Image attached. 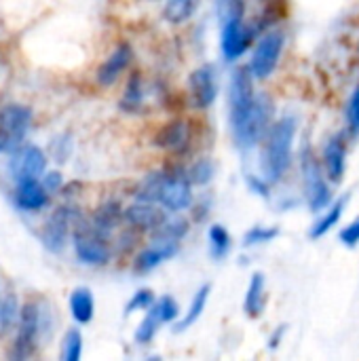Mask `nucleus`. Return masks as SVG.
Instances as JSON below:
<instances>
[{
  "label": "nucleus",
  "instance_id": "38",
  "mask_svg": "<svg viewBox=\"0 0 359 361\" xmlns=\"http://www.w3.org/2000/svg\"><path fill=\"white\" fill-rule=\"evenodd\" d=\"M284 332H286V326H279V330L275 332V336H271V349H277L279 347V341H281V336H284Z\"/></svg>",
  "mask_w": 359,
  "mask_h": 361
},
{
  "label": "nucleus",
  "instance_id": "32",
  "mask_svg": "<svg viewBox=\"0 0 359 361\" xmlns=\"http://www.w3.org/2000/svg\"><path fill=\"white\" fill-rule=\"evenodd\" d=\"M157 302V296H154V292L152 290H148V288H142V290H138L131 298H129V302H127V307H125V315H133V313H138V311H150L152 309V305Z\"/></svg>",
  "mask_w": 359,
  "mask_h": 361
},
{
  "label": "nucleus",
  "instance_id": "25",
  "mask_svg": "<svg viewBox=\"0 0 359 361\" xmlns=\"http://www.w3.org/2000/svg\"><path fill=\"white\" fill-rule=\"evenodd\" d=\"M207 241H209V254L214 260H222L229 256L233 247V237L222 224H212L207 231Z\"/></svg>",
  "mask_w": 359,
  "mask_h": 361
},
{
  "label": "nucleus",
  "instance_id": "23",
  "mask_svg": "<svg viewBox=\"0 0 359 361\" xmlns=\"http://www.w3.org/2000/svg\"><path fill=\"white\" fill-rule=\"evenodd\" d=\"M144 99H146V91H144L142 76L131 74L127 85H125L123 97H121V108L125 112H140L144 108Z\"/></svg>",
  "mask_w": 359,
  "mask_h": 361
},
{
  "label": "nucleus",
  "instance_id": "2",
  "mask_svg": "<svg viewBox=\"0 0 359 361\" xmlns=\"http://www.w3.org/2000/svg\"><path fill=\"white\" fill-rule=\"evenodd\" d=\"M133 197L138 201L159 203L169 214H182L193 207V184L184 167L154 169L138 182Z\"/></svg>",
  "mask_w": 359,
  "mask_h": 361
},
{
  "label": "nucleus",
  "instance_id": "27",
  "mask_svg": "<svg viewBox=\"0 0 359 361\" xmlns=\"http://www.w3.org/2000/svg\"><path fill=\"white\" fill-rule=\"evenodd\" d=\"M19 315H21V309H19V300L15 294H6L4 298H0V338L13 326H17Z\"/></svg>",
  "mask_w": 359,
  "mask_h": 361
},
{
  "label": "nucleus",
  "instance_id": "3",
  "mask_svg": "<svg viewBox=\"0 0 359 361\" xmlns=\"http://www.w3.org/2000/svg\"><path fill=\"white\" fill-rule=\"evenodd\" d=\"M296 118L292 114H284L277 121H273L269 133L262 140V150H260V169L262 176L271 184H279L290 165H292V150H294V140H296Z\"/></svg>",
  "mask_w": 359,
  "mask_h": 361
},
{
  "label": "nucleus",
  "instance_id": "13",
  "mask_svg": "<svg viewBox=\"0 0 359 361\" xmlns=\"http://www.w3.org/2000/svg\"><path fill=\"white\" fill-rule=\"evenodd\" d=\"M78 214L72 209V207H57L49 220L44 222V228H42V245L51 252V254H59L63 252L66 243H68V237L72 235V228H74V222H76Z\"/></svg>",
  "mask_w": 359,
  "mask_h": 361
},
{
  "label": "nucleus",
  "instance_id": "26",
  "mask_svg": "<svg viewBox=\"0 0 359 361\" xmlns=\"http://www.w3.org/2000/svg\"><path fill=\"white\" fill-rule=\"evenodd\" d=\"M184 171H186V178L190 180L193 186H205L216 176V163L212 159H207V157L205 159H197V161L188 163L184 167Z\"/></svg>",
  "mask_w": 359,
  "mask_h": 361
},
{
  "label": "nucleus",
  "instance_id": "18",
  "mask_svg": "<svg viewBox=\"0 0 359 361\" xmlns=\"http://www.w3.org/2000/svg\"><path fill=\"white\" fill-rule=\"evenodd\" d=\"M49 195L42 180H25L15 188V205L23 212H40L49 205Z\"/></svg>",
  "mask_w": 359,
  "mask_h": 361
},
{
  "label": "nucleus",
  "instance_id": "33",
  "mask_svg": "<svg viewBox=\"0 0 359 361\" xmlns=\"http://www.w3.org/2000/svg\"><path fill=\"white\" fill-rule=\"evenodd\" d=\"M245 184H248V188L254 192V195H260V197H269L271 195V182L260 173V176H256V173H245Z\"/></svg>",
  "mask_w": 359,
  "mask_h": 361
},
{
  "label": "nucleus",
  "instance_id": "19",
  "mask_svg": "<svg viewBox=\"0 0 359 361\" xmlns=\"http://www.w3.org/2000/svg\"><path fill=\"white\" fill-rule=\"evenodd\" d=\"M264 309H267V279L262 273H254L245 290L243 311L250 319H258L262 317Z\"/></svg>",
  "mask_w": 359,
  "mask_h": 361
},
{
  "label": "nucleus",
  "instance_id": "9",
  "mask_svg": "<svg viewBox=\"0 0 359 361\" xmlns=\"http://www.w3.org/2000/svg\"><path fill=\"white\" fill-rule=\"evenodd\" d=\"M254 36H260L256 27L245 23V17H229L220 21V51L226 61H237L250 49Z\"/></svg>",
  "mask_w": 359,
  "mask_h": 361
},
{
  "label": "nucleus",
  "instance_id": "37",
  "mask_svg": "<svg viewBox=\"0 0 359 361\" xmlns=\"http://www.w3.org/2000/svg\"><path fill=\"white\" fill-rule=\"evenodd\" d=\"M42 184H44V188H47L49 192H57V190L61 188V184H63V178H61L59 171H44Z\"/></svg>",
  "mask_w": 359,
  "mask_h": 361
},
{
  "label": "nucleus",
  "instance_id": "5",
  "mask_svg": "<svg viewBox=\"0 0 359 361\" xmlns=\"http://www.w3.org/2000/svg\"><path fill=\"white\" fill-rule=\"evenodd\" d=\"M72 245H74L76 258L87 267H104L112 258L110 239L97 233L91 220L80 218V216L76 218L74 228H72Z\"/></svg>",
  "mask_w": 359,
  "mask_h": 361
},
{
  "label": "nucleus",
  "instance_id": "6",
  "mask_svg": "<svg viewBox=\"0 0 359 361\" xmlns=\"http://www.w3.org/2000/svg\"><path fill=\"white\" fill-rule=\"evenodd\" d=\"M286 49V32L279 27H269L267 32H262L252 49V57H250V72L256 80H267L269 76H273V72L277 70L281 55Z\"/></svg>",
  "mask_w": 359,
  "mask_h": 361
},
{
  "label": "nucleus",
  "instance_id": "7",
  "mask_svg": "<svg viewBox=\"0 0 359 361\" xmlns=\"http://www.w3.org/2000/svg\"><path fill=\"white\" fill-rule=\"evenodd\" d=\"M42 343V326H40V302H28L21 307V315L17 322V336L13 349L8 351L11 360L23 361L32 357Z\"/></svg>",
  "mask_w": 359,
  "mask_h": 361
},
{
  "label": "nucleus",
  "instance_id": "36",
  "mask_svg": "<svg viewBox=\"0 0 359 361\" xmlns=\"http://www.w3.org/2000/svg\"><path fill=\"white\" fill-rule=\"evenodd\" d=\"M51 148H53V154H55V159H57L59 163H61V161H66V159H68V154H70V150H72L70 135H63V137L55 140V142L51 144Z\"/></svg>",
  "mask_w": 359,
  "mask_h": 361
},
{
  "label": "nucleus",
  "instance_id": "15",
  "mask_svg": "<svg viewBox=\"0 0 359 361\" xmlns=\"http://www.w3.org/2000/svg\"><path fill=\"white\" fill-rule=\"evenodd\" d=\"M180 241H165V239H157L152 237V241L135 256L133 260V271L140 275L152 273L154 269H159L161 264H165L167 260L176 258L180 252Z\"/></svg>",
  "mask_w": 359,
  "mask_h": 361
},
{
  "label": "nucleus",
  "instance_id": "28",
  "mask_svg": "<svg viewBox=\"0 0 359 361\" xmlns=\"http://www.w3.org/2000/svg\"><path fill=\"white\" fill-rule=\"evenodd\" d=\"M161 324H178V319L182 317V311H180V305L174 296H161L157 298V302L152 305L150 309Z\"/></svg>",
  "mask_w": 359,
  "mask_h": 361
},
{
  "label": "nucleus",
  "instance_id": "11",
  "mask_svg": "<svg viewBox=\"0 0 359 361\" xmlns=\"http://www.w3.org/2000/svg\"><path fill=\"white\" fill-rule=\"evenodd\" d=\"M8 171L15 184L25 180H40L47 171V157L34 144H21L13 150L8 161Z\"/></svg>",
  "mask_w": 359,
  "mask_h": 361
},
{
  "label": "nucleus",
  "instance_id": "1",
  "mask_svg": "<svg viewBox=\"0 0 359 361\" xmlns=\"http://www.w3.org/2000/svg\"><path fill=\"white\" fill-rule=\"evenodd\" d=\"M250 68H237L229 82V123L239 150H252L262 144L273 125V104L258 95Z\"/></svg>",
  "mask_w": 359,
  "mask_h": 361
},
{
  "label": "nucleus",
  "instance_id": "29",
  "mask_svg": "<svg viewBox=\"0 0 359 361\" xmlns=\"http://www.w3.org/2000/svg\"><path fill=\"white\" fill-rule=\"evenodd\" d=\"M83 355V334L78 328H70L63 336L59 357L63 361H78Z\"/></svg>",
  "mask_w": 359,
  "mask_h": 361
},
{
  "label": "nucleus",
  "instance_id": "24",
  "mask_svg": "<svg viewBox=\"0 0 359 361\" xmlns=\"http://www.w3.org/2000/svg\"><path fill=\"white\" fill-rule=\"evenodd\" d=\"M197 4H199V0H165L163 15L171 25H182L195 15Z\"/></svg>",
  "mask_w": 359,
  "mask_h": 361
},
{
  "label": "nucleus",
  "instance_id": "4",
  "mask_svg": "<svg viewBox=\"0 0 359 361\" xmlns=\"http://www.w3.org/2000/svg\"><path fill=\"white\" fill-rule=\"evenodd\" d=\"M300 173H303V186H305V199L307 205L313 214H322L324 209H328L334 201H332V188H330V180L326 176L322 157H317L311 148L303 150L300 157Z\"/></svg>",
  "mask_w": 359,
  "mask_h": 361
},
{
  "label": "nucleus",
  "instance_id": "14",
  "mask_svg": "<svg viewBox=\"0 0 359 361\" xmlns=\"http://www.w3.org/2000/svg\"><path fill=\"white\" fill-rule=\"evenodd\" d=\"M171 214L163 205L150 203V201H138L135 199L129 207H125V222L138 233H150L152 235L154 231H159L165 224V220Z\"/></svg>",
  "mask_w": 359,
  "mask_h": 361
},
{
  "label": "nucleus",
  "instance_id": "22",
  "mask_svg": "<svg viewBox=\"0 0 359 361\" xmlns=\"http://www.w3.org/2000/svg\"><path fill=\"white\" fill-rule=\"evenodd\" d=\"M70 313L76 324L87 326L95 315V298L89 288H76L70 294Z\"/></svg>",
  "mask_w": 359,
  "mask_h": 361
},
{
  "label": "nucleus",
  "instance_id": "10",
  "mask_svg": "<svg viewBox=\"0 0 359 361\" xmlns=\"http://www.w3.org/2000/svg\"><path fill=\"white\" fill-rule=\"evenodd\" d=\"M188 102L195 110H209L218 99V70L212 63H203L188 74Z\"/></svg>",
  "mask_w": 359,
  "mask_h": 361
},
{
  "label": "nucleus",
  "instance_id": "20",
  "mask_svg": "<svg viewBox=\"0 0 359 361\" xmlns=\"http://www.w3.org/2000/svg\"><path fill=\"white\" fill-rule=\"evenodd\" d=\"M209 294H212V286H209V283L201 286V288L195 292V296H193V300H190L186 313H184V315L178 319V324H176V332H186L188 328H193V326L201 319V315H203L205 309H207Z\"/></svg>",
  "mask_w": 359,
  "mask_h": 361
},
{
  "label": "nucleus",
  "instance_id": "35",
  "mask_svg": "<svg viewBox=\"0 0 359 361\" xmlns=\"http://www.w3.org/2000/svg\"><path fill=\"white\" fill-rule=\"evenodd\" d=\"M339 239L345 247H358L359 245V218H355L353 222H349L347 226L341 228Z\"/></svg>",
  "mask_w": 359,
  "mask_h": 361
},
{
  "label": "nucleus",
  "instance_id": "30",
  "mask_svg": "<svg viewBox=\"0 0 359 361\" xmlns=\"http://www.w3.org/2000/svg\"><path fill=\"white\" fill-rule=\"evenodd\" d=\"M277 237H279L277 226H252L243 235V245L245 247H258V245H267V243L275 241Z\"/></svg>",
  "mask_w": 359,
  "mask_h": 361
},
{
  "label": "nucleus",
  "instance_id": "12",
  "mask_svg": "<svg viewBox=\"0 0 359 361\" xmlns=\"http://www.w3.org/2000/svg\"><path fill=\"white\" fill-rule=\"evenodd\" d=\"M193 140V123L188 118H171L157 131L154 146L171 157H182L190 150Z\"/></svg>",
  "mask_w": 359,
  "mask_h": 361
},
{
  "label": "nucleus",
  "instance_id": "21",
  "mask_svg": "<svg viewBox=\"0 0 359 361\" xmlns=\"http://www.w3.org/2000/svg\"><path fill=\"white\" fill-rule=\"evenodd\" d=\"M345 205H347V197L334 201L328 209H324L322 216H320V218L315 220V224L311 226L309 237H311V239H322V237H326L330 231H334V228L339 226L343 214H345Z\"/></svg>",
  "mask_w": 359,
  "mask_h": 361
},
{
  "label": "nucleus",
  "instance_id": "17",
  "mask_svg": "<svg viewBox=\"0 0 359 361\" xmlns=\"http://www.w3.org/2000/svg\"><path fill=\"white\" fill-rule=\"evenodd\" d=\"M133 61V49L129 42H121L108 57L106 61L97 68V82L104 87L114 85L121 74L129 68V63Z\"/></svg>",
  "mask_w": 359,
  "mask_h": 361
},
{
  "label": "nucleus",
  "instance_id": "31",
  "mask_svg": "<svg viewBox=\"0 0 359 361\" xmlns=\"http://www.w3.org/2000/svg\"><path fill=\"white\" fill-rule=\"evenodd\" d=\"M161 326H163V324L159 322V317H157L152 311H146V317L140 322V326H138V330H135V343H138V345H150V343L157 338Z\"/></svg>",
  "mask_w": 359,
  "mask_h": 361
},
{
  "label": "nucleus",
  "instance_id": "16",
  "mask_svg": "<svg viewBox=\"0 0 359 361\" xmlns=\"http://www.w3.org/2000/svg\"><path fill=\"white\" fill-rule=\"evenodd\" d=\"M322 163L326 169V176L332 184H341L347 169V142L343 133H334L326 140L322 150Z\"/></svg>",
  "mask_w": 359,
  "mask_h": 361
},
{
  "label": "nucleus",
  "instance_id": "8",
  "mask_svg": "<svg viewBox=\"0 0 359 361\" xmlns=\"http://www.w3.org/2000/svg\"><path fill=\"white\" fill-rule=\"evenodd\" d=\"M32 110L21 104H8L0 108V152H13L19 148L30 131Z\"/></svg>",
  "mask_w": 359,
  "mask_h": 361
},
{
  "label": "nucleus",
  "instance_id": "34",
  "mask_svg": "<svg viewBox=\"0 0 359 361\" xmlns=\"http://www.w3.org/2000/svg\"><path fill=\"white\" fill-rule=\"evenodd\" d=\"M347 125L351 133H359V85L351 93V99L347 104Z\"/></svg>",
  "mask_w": 359,
  "mask_h": 361
}]
</instances>
